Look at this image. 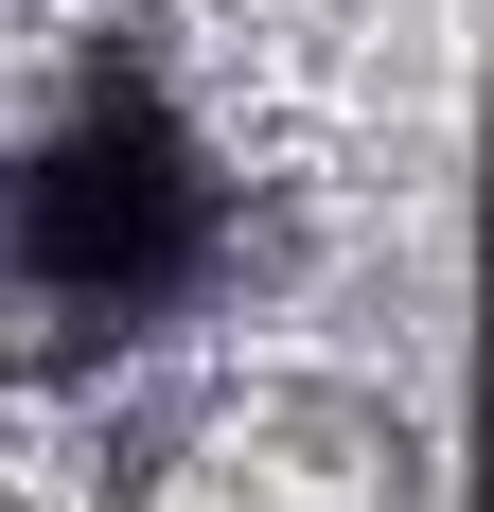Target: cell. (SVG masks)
<instances>
[{
    "label": "cell",
    "mask_w": 494,
    "mask_h": 512,
    "mask_svg": "<svg viewBox=\"0 0 494 512\" xmlns=\"http://www.w3.org/2000/svg\"><path fill=\"white\" fill-rule=\"evenodd\" d=\"M230 265V159L159 89H71L0 159V301L53 336H159Z\"/></svg>",
    "instance_id": "6da1fadb"
}]
</instances>
